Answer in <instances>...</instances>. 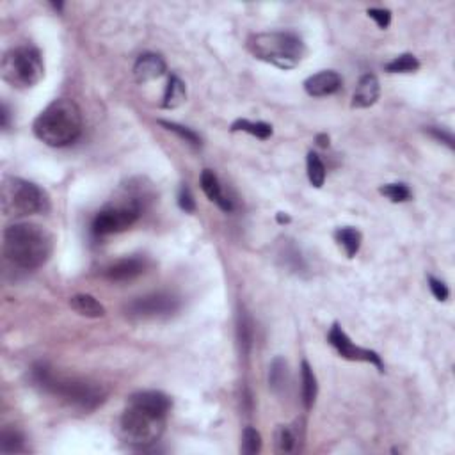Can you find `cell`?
<instances>
[{
    "label": "cell",
    "mask_w": 455,
    "mask_h": 455,
    "mask_svg": "<svg viewBox=\"0 0 455 455\" xmlns=\"http://www.w3.org/2000/svg\"><path fill=\"white\" fill-rule=\"evenodd\" d=\"M334 241L344 249L347 258H354V256L358 255L359 248H361L363 237L361 233H359V230L351 228V226H345V228H338V230L334 231Z\"/></svg>",
    "instance_id": "obj_18"
},
{
    "label": "cell",
    "mask_w": 455,
    "mask_h": 455,
    "mask_svg": "<svg viewBox=\"0 0 455 455\" xmlns=\"http://www.w3.org/2000/svg\"><path fill=\"white\" fill-rule=\"evenodd\" d=\"M317 142H318V146H322V148H327V146H329V138H327V135H318Z\"/></svg>",
    "instance_id": "obj_36"
},
{
    "label": "cell",
    "mask_w": 455,
    "mask_h": 455,
    "mask_svg": "<svg viewBox=\"0 0 455 455\" xmlns=\"http://www.w3.org/2000/svg\"><path fill=\"white\" fill-rule=\"evenodd\" d=\"M306 169H308V180H310L311 186L320 189V187L324 186V181H326L327 173H326V166H324V162L320 160V157H318L317 153L313 152L308 153Z\"/></svg>",
    "instance_id": "obj_23"
},
{
    "label": "cell",
    "mask_w": 455,
    "mask_h": 455,
    "mask_svg": "<svg viewBox=\"0 0 455 455\" xmlns=\"http://www.w3.org/2000/svg\"><path fill=\"white\" fill-rule=\"evenodd\" d=\"M54 237L43 226L15 222L4 230V255L16 269L36 270L49 262Z\"/></svg>",
    "instance_id": "obj_3"
},
{
    "label": "cell",
    "mask_w": 455,
    "mask_h": 455,
    "mask_svg": "<svg viewBox=\"0 0 455 455\" xmlns=\"http://www.w3.org/2000/svg\"><path fill=\"white\" fill-rule=\"evenodd\" d=\"M187 98V89L183 80L176 75H171L169 80H167L166 91H164L162 98V107L164 109H176L180 107Z\"/></svg>",
    "instance_id": "obj_19"
},
{
    "label": "cell",
    "mask_w": 455,
    "mask_h": 455,
    "mask_svg": "<svg viewBox=\"0 0 455 455\" xmlns=\"http://www.w3.org/2000/svg\"><path fill=\"white\" fill-rule=\"evenodd\" d=\"M368 16L377 23L379 29H388L389 23H392V11L382 8H370L368 9Z\"/></svg>",
    "instance_id": "obj_30"
},
{
    "label": "cell",
    "mask_w": 455,
    "mask_h": 455,
    "mask_svg": "<svg viewBox=\"0 0 455 455\" xmlns=\"http://www.w3.org/2000/svg\"><path fill=\"white\" fill-rule=\"evenodd\" d=\"M173 402L162 392H139L128 399V406L119 418V436L135 448L157 443L166 429V418Z\"/></svg>",
    "instance_id": "obj_1"
},
{
    "label": "cell",
    "mask_w": 455,
    "mask_h": 455,
    "mask_svg": "<svg viewBox=\"0 0 455 455\" xmlns=\"http://www.w3.org/2000/svg\"><path fill=\"white\" fill-rule=\"evenodd\" d=\"M269 386L276 395H286L290 388L289 363L283 358H274L269 367Z\"/></svg>",
    "instance_id": "obj_16"
},
{
    "label": "cell",
    "mask_w": 455,
    "mask_h": 455,
    "mask_svg": "<svg viewBox=\"0 0 455 455\" xmlns=\"http://www.w3.org/2000/svg\"><path fill=\"white\" fill-rule=\"evenodd\" d=\"M429 133L432 135V138H436L437 141L444 142L448 148L454 150V135H451L450 132H447V130H443V128H436V126H430Z\"/></svg>",
    "instance_id": "obj_33"
},
{
    "label": "cell",
    "mask_w": 455,
    "mask_h": 455,
    "mask_svg": "<svg viewBox=\"0 0 455 455\" xmlns=\"http://www.w3.org/2000/svg\"><path fill=\"white\" fill-rule=\"evenodd\" d=\"M248 49L256 59L269 63L279 70H293L299 66L306 54V44L290 30L253 34L248 40Z\"/></svg>",
    "instance_id": "obj_5"
},
{
    "label": "cell",
    "mask_w": 455,
    "mask_h": 455,
    "mask_svg": "<svg viewBox=\"0 0 455 455\" xmlns=\"http://www.w3.org/2000/svg\"><path fill=\"white\" fill-rule=\"evenodd\" d=\"M159 123L162 126H166V128L169 130V132L176 133L178 138L183 139V141L189 142V145L201 146V138H200V135H198L196 132H194V130L187 128V126H181V125H178V123H173V121H164V119H160Z\"/></svg>",
    "instance_id": "obj_28"
},
{
    "label": "cell",
    "mask_w": 455,
    "mask_h": 455,
    "mask_svg": "<svg viewBox=\"0 0 455 455\" xmlns=\"http://www.w3.org/2000/svg\"><path fill=\"white\" fill-rule=\"evenodd\" d=\"M231 132H248L251 133V135H255V138L265 141V139H269L270 135H272V126L263 121L255 123L249 121V119H237V121L231 125Z\"/></svg>",
    "instance_id": "obj_21"
},
{
    "label": "cell",
    "mask_w": 455,
    "mask_h": 455,
    "mask_svg": "<svg viewBox=\"0 0 455 455\" xmlns=\"http://www.w3.org/2000/svg\"><path fill=\"white\" fill-rule=\"evenodd\" d=\"M166 73V61L159 54H142L133 64V77L139 84H146Z\"/></svg>",
    "instance_id": "obj_13"
},
{
    "label": "cell",
    "mask_w": 455,
    "mask_h": 455,
    "mask_svg": "<svg viewBox=\"0 0 455 455\" xmlns=\"http://www.w3.org/2000/svg\"><path fill=\"white\" fill-rule=\"evenodd\" d=\"M2 80L15 89H30L44 77V64L34 47H16L4 54L0 63Z\"/></svg>",
    "instance_id": "obj_6"
},
{
    "label": "cell",
    "mask_w": 455,
    "mask_h": 455,
    "mask_svg": "<svg viewBox=\"0 0 455 455\" xmlns=\"http://www.w3.org/2000/svg\"><path fill=\"white\" fill-rule=\"evenodd\" d=\"M9 118H11V116H9L8 105L2 104V107H0V125H2V128H8Z\"/></svg>",
    "instance_id": "obj_35"
},
{
    "label": "cell",
    "mask_w": 455,
    "mask_h": 455,
    "mask_svg": "<svg viewBox=\"0 0 455 455\" xmlns=\"http://www.w3.org/2000/svg\"><path fill=\"white\" fill-rule=\"evenodd\" d=\"M379 193L388 198L392 203H406L413 196L411 189L406 183H386V186L379 187Z\"/></svg>",
    "instance_id": "obj_26"
},
{
    "label": "cell",
    "mask_w": 455,
    "mask_h": 455,
    "mask_svg": "<svg viewBox=\"0 0 455 455\" xmlns=\"http://www.w3.org/2000/svg\"><path fill=\"white\" fill-rule=\"evenodd\" d=\"M30 379L37 388L80 411H95L107 399V389L100 382L56 374L47 365H36L30 372Z\"/></svg>",
    "instance_id": "obj_2"
},
{
    "label": "cell",
    "mask_w": 455,
    "mask_h": 455,
    "mask_svg": "<svg viewBox=\"0 0 455 455\" xmlns=\"http://www.w3.org/2000/svg\"><path fill=\"white\" fill-rule=\"evenodd\" d=\"M146 267H148V263H146V260L141 258V256H126V258H121L118 260V262L111 263V265L105 269L104 274L109 281H132V279L145 274Z\"/></svg>",
    "instance_id": "obj_11"
},
{
    "label": "cell",
    "mask_w": 455,
    "mask_h": 455,
    "mask_svg": "<svg viewBox=\"0 0 455 455\" xmlns=\"http://www.w3.org/2000/svg\"><path fill=\"white\" fill-rule=\"evenodd\" d=\"M327 341H329L331 347H333L344 359H348V361L370 363V365L377 367L381 372H384V365H382L381 356H379L377 352L370 351V348L358 347V345L347 336V333L341 329L340 324H333L329 334H327Z\"/></svg>",
    "instance_id": "obj_10"
},
{
    "label": "cell",
    "mask_w": 455,
    "mask_h": 455,
    "mask_svg": "<svg viewBox=\"0 0 455 455\" xmlns=\"http://www.w3.org/2000/svg\"><path fill=\"white\" fill-rule=\"evenodd\" d=\"M238 333H241V344L245 345V351L251 345V324L245 317H241V322H238Z\"/></svg>",
    "instance_id": "obj_34"
},
{
    "label": "cell",
    "mask_w": 455,
    "mask_h": 455,
    "mask_svg": "<svg viewBox=\"0 0 455 455\" xmlns=\"http://www.w3.org/2000/svg\"><path fill=\"white\" fill-rule=\"evenodd\" d=\"M379 95H381V84H379L377 77L372 73L363 75V77L359 78L358 85H356L354 95H352V107H372V105L379 100Z\"/></svg>",
    "instance_id": "obj_14"
},
{
    "label": "cell",
    "mask_w": 455,
    "mask_h": 455,
    "mask_svg": "<svg viewBox=\"0 0 455 455\" xmlns=\"http://www.w3.org/2000/svg\"><path fill=\"white\" fill-rule=\"evenodd\" d=\"M384 68L389 73H413V71L420 70V61L413 54H402L389 61Z\"/></svg>",
    "instance_id": "obj_24"
},
{
    "label": "cell",
    "mask_w": 455,
    "mask_h": 455,
    "mask_svg": "<svg viewBox=\"0 0 455 455\" xmlns=\"http://www.w3.org/2000/svg\"><path fill=\"white\" fill-rule=\"evenodd\" d=\"M283 258H285V265L289 267V269L296 270V272L306 269V265H304L303 262V256H301V253L297 251L293 245H289V248L283 251Z\"/></svg>",
    "instance_id": "obj_29"
},
{
    "label": "cell",
    "mask_w": 455,
    "mask_h": 455,
    "mask_svg": "<svg viewBox=\"0 0 455 455\" xmlns=\"http://www.w3.org/2000/svg\"><path fill=\"white\" fill-rule=\"evenodd\" d=\"M40 141L52 148L70 146L80 138L82 112L78 105L70 98L54 100L49 107L41 111L32 126Z\"/></svg>",
    "instance_id": "obj_4"
},
{
    "label": "cell",
    "mask_w": 455,
    "mask_h": 455,
    "mask_svg": "<svg viewBox=\"0 0 455 455\" xmlns=\"http://www.w3.org/2000/svg\"><path fill=\"white\" fill-rule=\"evenodd\" d=\"M50 200L43 189L23 178H6L2 183V210L9 217L44 214Z\"/></svg>",
    "instance_id": "obj_7"
},
{
    "label": "cell",
    "mask_w": 455,
    "mask_h": 455,
    "mask_svg": "<svg viewBox=\"0 0 455 455\" xmlns=\"http://www.w3.org/2000/svg\"><path fill=\"white\" fill-rule=\"evenodd\" d=\"M178 205H180L181 210H186L187 214H193V212L196 210V201H194V196L189 187L181 186L180 193H178Z\"/></svg>",
    "instance_id": "obj_31"
},
{
    "label": "cell",
    "mask_w": 455,
    "mask_h": 455,
    "mask_svg": "<svg viewBox=\"0 0 455 455\" xmlns=\"http://www.w3.org/2000/svg\"><path fill=\"white\" fill-rule=\"evenodd\" d=\"M297 436L290 427L281 425L276 430V450L278 454H292L297 450Z\"/></svg>",
    "instance_id": "obj_25"
},
{
    "label": "cell",
    "mask_w": 455,
    "mask_h": 455,
    "mask_svg": "<svg viewBox=\"0 0 455 455\" xmlns=\"http://www.w3.org/2000/svg\"><path fill=\"white\" fill-rule=\"evenodd\" d=\"M278 221H279V222H290V217H289V215L278 214Z\"/></svg>",
    "instance_id": "obj_37"
},
{
    "label": "cell",
    "mask_w": 455,
    "mask_h": 455,
    "mask_svg": "<svg viewBox=\"0 0 455 455\" xmlns=\"http://www.w3.org/2000/svg\"><path fill=\"white\" fill-rule=\"evenodd\" d=\"M301 382H303V404L306 409H311L317 400L318 395V384L317 375H315L313 368L310 367V363H301Z\"/></svg>",
    "instance_id": "obj_20"
},
{
    "label": "cell",
    "mask_w": 455,
    "mask_h": 455,
    "mask_svg": "<svg viewBox=\"0 0 455 455\" xmlns=\"http://www.w3.org/2000/svg\"><path fill=\"white\" fill-rule=\"evenodd\" d=\"M429 289L437 301H447L448 296H450V290H448V286L444 285L441 279L434 278V276H429Z\"/></svg>",
    "instance_id": "obj_32"
},
{
    "label": "cell",
    "mask_w": 455,
    "mask_h": 455,
    "mask_svg": "<svg viewBox=\"0 0 455 455\" xmlns=\"http://www.w3.org/2000/svg\"><path fill=\"white\" fill-rule=\"evenodd\" d=\"M242 454L244 455H255L262 450V436L253 427H245L244 434H242Z\"/></svg>",
    "instance_id": "obj_27"
},
{
    "label": "cell",
    "mask_w": 455,
    "mask_h": 455,
    "mask_svg": "<svg viewBox=\"0 0 455 455\" xmlns=\"http://www.w3.org/2000/svg\"><path fill=\"white\" fill-rule=\"evenodd\" d=\"M200 183H201V189H203V193L207 194V198L212 201V203H215L219 208H221V210H224V212L233 210V201H231L230 198L222 193L221 181H219L217 174H215L214 171L205 169L203 173H201Z\"/></svg>",
    "instance_id": "obj_15"
},
{
    "label": "cell",
    "mask_w": 455,
    "mask_h": 455,
    "mask_svg": "<svg viewBox=\"0 0 455 455\" xmlns=\"http://www.w3.org/2000/svg\"><path fill=\"white\" fill-rule=\"evenodd\" d=\"M180 310V299L173 293L155 292L138 297L125 306V315L130 320H160L173 317Z\"/></svg>",
    "instance_id": "obj_9"
},
{
    "label": "cell",
    "mask_w": 455,
    "mask_h": 455,
    "mask_svg": "<svg viewBox=\"0 0 455 455\" xmlns=\"http://www.w3.org/2000/svg\"><path fill=\"white\" fill-rule=\"evenodd\" d=\"M139 217H141V201L135 200V198H132L126 203L107 205L95 215L91 231L97 237L121 233V231L128 230L132 224H135Z\"/></svg>",
    "instance_id": "obj_8"
},
{
    "label": "cell",
    "mask_w": 455,
    "mask_h": 455,
    "mask_svg": "<svg viewBox=\"0 0 455 455\" xmlns=\"http://www.w3.org/2000/svg\"><path fill=\"white\" fill-rule=\"evenodd\" d=\"M341 89V77L333 70H324L318 73L311 75L306 82H304V91L310 97L322 98L331 97V95L338 93Z\"/></svg>",
    "instance_id": "obj_12"
},
{
    "label": "cell",
    "mask_w": 455,
    "mask_h": 455,
    "mask_svg": "<svg viewBox=\"0 0 455 455\" xmlns=\"http://www.w3.org/2000/svg\"><path fill=\"white\" fill-rule=\"evenodd\" d=\"M0 451L2 454H16L25 451V437L18 429H4L0 434Z\"/></svg>",
    "instance_id": "obj_22"
},
{
    "label": "cell",
    "mask_w": 455,
    "mask_h": 455,
    "mask_svg": "<svg viewBox=\"0 0 455 455\" xmlns=\"http://www.w3.org/2000/svg\"><path fill=\"white\" fill-rule=\"evenodd\" d=\"M71 310L77 311L78 315L87 318H102L105 317V308L100 301L95 299L89 293H77L70 299Z\"/></svg>",
    "instance_id": "obj_17"
}]
</instances>
